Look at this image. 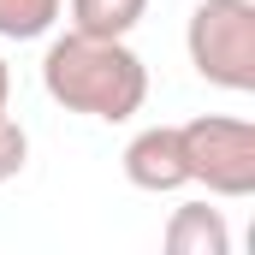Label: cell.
I'll list each match as a JSON object with an SVG mask.
<instances>
[{"label": "cell", "instance_id": "cell-1", "mask_svg": "<svg viewBox=\"0 0 255 255\" xmlns=\"http://www.w3.org/2000/svg\"><path fill=\"white\" fill-rule=\"evenodd\" d=\"M42 89L65 113H89V119L119 125L130 113H142V101H148V65L130 54L125 36L65 30L42 54Z\"/></svg>", "mask_w": 255, "mask_h": 255}, {"label": "cell", "instance_id": "cell-2", "mask_svg": "<svg viewBox=\"0 0 255 255\" xmlns=\"http://www.w3.org/2000/svg\"><path fill=\"white\" fill-rule=\"evenodd\" d=\"M184 48L208 83L250 95L255 89V0H202L190 12Z\"/></svg>", "mask_w": 255, "mask_h": 255}, {"label": "cell", "instance_id": "cell-3", "mask_svg": "<svg viewBox=\"0 0 255 255\" xmlns=\"http://www.w3.org/2000/svg\"><path fill=\"white\" fill-rule=\"evenodd\" d=\"M184 172L190 184H208L214 196H255V125L232 113H202L178 125Z\"/></svg>", "mask_w": 255, "mask_h": 255}, {"label": "cell", "instance_id": "cell-4", "mask_svg": "<svg viewBox=\"0 0 255 255\" xmlns=\"http://www.w3.org/2000/svg\"><path fill=\"white\" fill-rule=\"evenodd\" d=\"M125 178L136 190H178V184H190V172H184V148H178V125H148L136 130L125 142Z\"/></svg>", "mask_w": 255, "mask_h": 255}, {"label": "cell", "instance_id": "cell-5", "mask_svg": "<svg viewBox=\"0 0 255 255\" xmlns=\"http://www.w3.org/2000/svg\"><path fill=\"white\" fill-rule=\"evenodd\" d=\"M166 255H232V232H226L220 208L184 202L166 226Z\"/></svg>", "mask_w": 255, "mask_h": 255}, {"label": "cell", "instance_id": "cell-6", "mask_svg": "<svg viewBox=\"0 0 255 255\" xmlns=\"http://www.w3.org/2000/svg\"><path fill=\"white\" fill-rule=\"evenodd\" d=\"M148 0H71V30L83 36H130L142 24Z\"/></svg>", "mask_w": 255, "mask_h": 255}, {"label": "cell", "instance_id": "cell-7", "mask_svg": "<svg viewBox=\"0 0 255 255\" xmlns=\"http://www.w3.org/2000/svg\"><path fill=\"white\" fill-rule=\"evenodd\" d=\"M60 18V0H0V36L6 42H36Z\"/></svg>", "mask_w": 255, "mask_h": 255}, {"label": "cell", "instance_id": "cell-8", "mask_svg": "<svg viewBox=\"0 0 255 255\" xmlns=\"http://www.w3.org/2000/svg\"><path fill=\"white\" fill-rule=\"evenodd\" d=\"M24 160H30V136L12 113H0V184H12L24 172Z\"/></svg>", "mask_w": 255, "mask_h": 255}, {"label": "cell", "instance_id": "cell-9", "mask_svg": "<svg viewBox=\"0 0 255 255\" xmlns=\"http://www.w3.org/2000/svg\"><path fill=\"white\" fill-rule=\"evenodd\" d=\"M6 101H12V71H6V60H0V113H6Z\"/></svg>", "mask_w": 255, "mask_h": 255}]
</instances>
